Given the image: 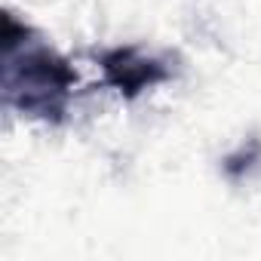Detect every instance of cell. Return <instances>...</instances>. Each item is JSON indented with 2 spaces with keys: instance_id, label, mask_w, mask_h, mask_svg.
<instances>
[{
  "instance_id": "cell-1",
  "label": "cell",
  "mask_w": 261,
  "mask_h": 261,
  "mask_svg": "<svg viewBox=\"0 0 261 261\" xmlns=\"http://www.w3.org/2000/svg\"><path fill=\"white\" fill-rule=\"evenodd\" d=\"M77 86V71L16 16H4V98L28 117L62 123Z\"/></svg>"
},
{
  "instance_id": "cell-2",
  "label": "cell",
  "mask_w": 261,
  "mask_h": 261,
  "mask_svg": "<svg viewBox=\"0 0 261 261\" xmlns=\"http://www.w3.org/2000/svg\"><path fill=\"white\" fill-rule=\"evenodd\" d=\"M98 68L105 83L117 89L123 98H139L145 89H154L163 80H169V68L160 59L142 53L139 46H114L101 53Z\"/></svg>"
},
{
  "instance_id": "cell-3",
  "label": "cell",
  "mask_w": 261,
  "mask_h": 261,
  "mask_svg": "<svg viewBox=\"0 0 261 261\" xmlns=\"http://www.w3.org/2000/svg\"><path fill=\"white\" fill-rule=\"evenodd\" d=\"M258 154H261V145L255 142V145H252V151H246V148H243L240 154H233V157H227V163H224V169H227L230 175H240L243 169H252V163H255V157H258Z\"/></svg>"
}]
</instances>
